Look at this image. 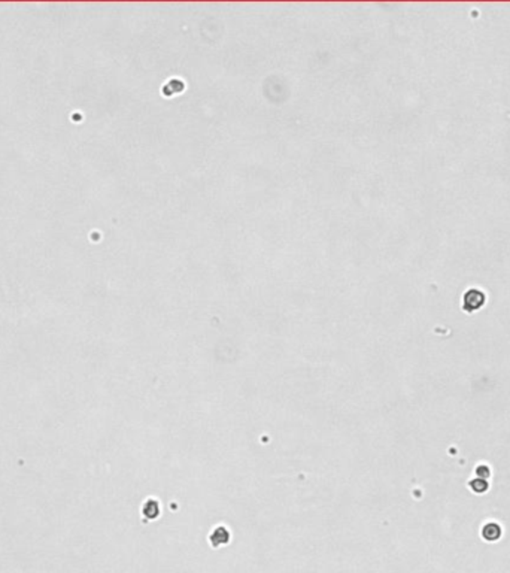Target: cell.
<instances>
[{
    "label": "cell",
    "mask_w": 510,
    "mask_h": 573,
    "mask_svg": "<svg viewBox=\"0 0 510 573\" xmlns=\"http://www.w3.org/2000/svg\"><path fill=\"white\" fill-rule=\"evenodd\" d=\"M485 294L477 288H470L462 296V309L465 312H475L485 304Z\"/></svg>",
    "instance_id": "6da1fadb"
},
{
    "label": "cell",
    "mask_w": 510,
    "mask_h": 573,
    "mask_svg": "<svg viewBox=\"0 0 510 573\" xmlns=\"http://www.w3.org/2000/svg\"><path fill=\"white\" fill-rule=\"evenodd\" d=\"M500 536H501V528H500L498 524H495V522H488V524L483 525V528H482V537H483L485 540L494 542V540H497Z\"/></svg>",
    "instance_id": "7a4b0ae2"
},
{
    "label": "cell",
    "mask_w": 510,
    "mask_h": 573,
    "mask_svg": "<svg viewBox=\"0 0 510 573\" xmlns=\"http://www.w3.org/2000/svg\"><path fill=\"white\" fill-rule=\"evenodd\" d=\"M469 488H470L473 493H476V494H483L488 488H490V483H488L486 479L473 478V479L469 482Z\"/></svg>",
    "instance_id": "3957f363"
},
{
    "label": "cell",
    "mask_w": 510,
    "mask_h": 573,
    "mask_svg": "<svg viewBox=\"0 0 510 573\" xmlns=\"http://www.w3.org/2000/svg\"><path fill=\"white\" fill-rule=\"evenodd\" d=\"M491 475V470L486 465H479L476 467V478H482V479H488Z\"/></svg>",
    "instance_id": "277c9868"
}]
</instances>
